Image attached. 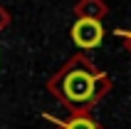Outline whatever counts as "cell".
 I'll use <instances>...</instances> for the list:
<instances>
[{"mask_svg": "<svg viewBox=\"0 0 131 129\" xmlns=\"http://www.w3.org/2000/svg\"><path fill=\"white\" fill-rule=\"evenodd\" d=\"M64 129H96V124L92 119H87V117H77L69 124H64Z\"/></svg>", "mask_w": 131, "mask_h": 129, "instance_id": "obj_3", "label": "cell"}, {"mask_svg": "<svg viewBox=\"0 0 131 129\" xmlns=\"http://www.w3.org/2000/svg\"><path fill=\"white\" fill-rule=\"evenodd\" d=\"M129 37H131V35H129Z\"/></svg>", "mask_w": 131, "mask_h": 129, "instance_id": "obj_5", "label": "cell"}, {"mask_svg": "<svg viewBox=\"0 0 131 129\" xmlns=\"http://www.w3.org/2000/svg\"><path fill=\"white\" fill-rule=\"evenodd\" d=\"M94 94V77L84 72H74L64 82V97L69 102H87Z\"/></svg>", "mask_w": 131, "mask_h": 129, "instance_id": "obj_2", "label": "cell"}, {"mask_svg": "<svg viewBox=\"0 0 131 129\" xmlns=\"http://www.w3.org/2000/svg\"><path fill=\"white\" fill-rule=\"evenodd\" d=\"M102 37H104V30L99 20H94V17H82L72 27V40L79 47H96L102 42Z\"/></svg>", "mask_w": 131, "mask_h": 129, "instance_id": "obj_1", "label": "cell"}, {"mask_svg": "<svg viewBox=\"0 0 131 129\" xmlns=\"http://www.w3.org/2000/svg\"><path fill=\"white\" fill-rule=\"evenodd\" d=\"M0 25H3V13H0Z\"/></svg>", "mask_w": 131, "mask_h": 129, "instance_id": "obj_4", "label": "cell"}]
</instances>
